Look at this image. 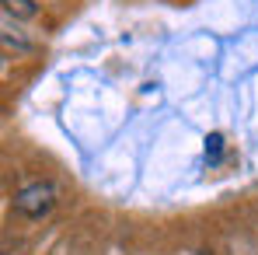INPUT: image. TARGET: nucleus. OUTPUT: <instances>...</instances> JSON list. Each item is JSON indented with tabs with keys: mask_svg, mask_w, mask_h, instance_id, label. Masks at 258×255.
<instances>
[{
	"mask_svg": "<svg viewBox=\"0 0 258 255\" xmlns=\"http://www.w3.org/2000/svg\"><path fill=\"white\" fill-rule=\"evenodd\" d=\"M4 14H14V18H35L39 7H35V0H4Z\"/></svg>",
	"mask_w": 258,
	"mask_h": 255,
	"instance_id": "2",
	"label": "nucleus"
},
{
	"mask_svg": "<svg viewBox=\"0 0 258 255\" xmlns=\"http://www.w3.org/2000/svg\"><path fill=\"white\" fill-rule=\"evenodd\" d=\"M220 154H223V136L220 133H210L206 136V158L210 161H220Z\"/></svg>",
	"mask_w": 258,
	"mask_h": 255,
	"instance_id": "3",
	"label": "nucleus"
},
{
	"mask_svg": "<svg viewBox=\"0 0 258 255\" xmlns=\"http://www.w3.org/2000/svg\"><path fill=\"white\" fill-rule=\"evenodd\" d=\"M14 210L28 220H42L56 210V185L52 182H32L14 196Z\"/></svg>",
	"mask_w": 258,
	"mask_h": 255,
	"instance_id": "1",
	"label": "nucleus"
}]
</instances>
